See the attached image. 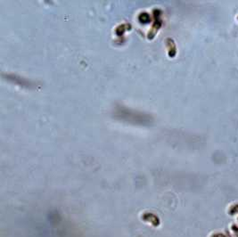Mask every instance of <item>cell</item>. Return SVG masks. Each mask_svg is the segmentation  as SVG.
<instances>
[{
  "mask_svg": "<svg viewBox=\"0 0 238 237\" xmlns=\"http://www.w3.org/2000/svg\"><path fill=\"white\" fill-rule=\"evenodd\" d=\"M153 13H154V16H155V23L153 25L151 30H149V33H148V38L149 39H152L155 37V34L158 32L160 27L162 26V20H161V17H160L161 11L159 9H155V10H154Z\"/></svg>",
  "mask_w": 238,
  "mask_h": 237,
  "instance_id": "cell-1",
  "label": "cell"
}]
</instances>
